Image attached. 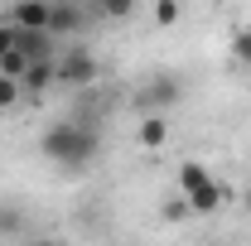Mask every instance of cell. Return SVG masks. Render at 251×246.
<instances>
[{"label":"cell","mask_w":251,"mask_h":246,"mask_svg":"<svg viewBox=\"0 0 251 246\" xmlns=\"http://www.w3.org/2000/svg\"><path fill=\"white\" fill-rule=\"evenodd\" d=\"M39 150H44V159H53L63 169H82V164H92V154H97V135L82 121H53L44 130Z\"/></svg>","instance_id":"cell-1"},{"label":"cell","mask_w":251,"mask_h":246,"mask_svg":"<svg viewBox=\"0 0 251 246\" xmlns=\"http://www.w3.org/2000/svg\"><path fill=\"white\" fill-rule=\"evenodd\" d=\"M179 193L188 198L193 217H208V213H218V208H222L218 179H213V169L198 164V159H184V164H179Z\"/></svg>","instance_id":"cell-2"},{"label":"cell","mask_w":251,"mask_h":246,"mask_svg":"<svg viewBox=\"0 0 251 246\" xmlns=\"http://www.w3.org/2000/svg\"><path fill=\"white\" fill-rule=\"evenodd\" d=\"M174 101H184V82H179V73H155V77L135 92V106H140L145 116H164Z\"/></svg>","instance_id":"cell-3"},{"label":"cell","mask_w":251,"mask_h":246,"mask_svg":"<svg viewBox=\"0 0 251 246\" xmlns=\"http://www.w3.org/2000/svg\"><path fill=\"white\" fill-rule=\"evenodd\" d=\"M58 82L63 87H92L97 82V58L87 49H68L58 58Z\"/></svg>","instance_id":"cell-4"},{"label":"cell","mask_w":251,"mask_h":246,"mask_svg":"<svg viewBox=\"0 0 251 246\" xmlns=\"http://www.w3.org/2000/svg\"><path fill=\"white\" fill-rule=\"evenodd\" d=\"M10 25L25 29V34L49 29V0H15V5H10Z\"/></svg>","instance_id":"cell-5"},{"label":"cell","mask_w":251,"mask_h":246,"mask_svg":"<svg viewBox=\"0 0 251 246\" xmlns=\"http://www.w3.org/2000/svg\"><path fill=\"white\" fill-rule=\"evenodd\" d=\"M58 82V58H49V63H29V73H25V101H34V97H44L49 87Z\"/></svg>","instance_id":"cell-6"},{"label":"cell","mask_w":251,"mask_h":246,"mask_svg":"<svg viewBox=\"0 0 251 246\" xmlns=\"http://www.w3.org/2000/svg\"><path fill=\"white\" fill-rule=\"evenodd\" d=\"M73 29H82V10L68 5V0H49V34L58 39V34H73Z\"/></svg>","instance_id":"cell-7"},{"label":"cell","mask_w":251,"mask_h":246,"mask_svg":"<svg viewBox=\"0 0 251 246\" xmlns=\"http://www.w3.org/2000/svg\"><path fill=\"white\" fill-rule=\"evenodd\" d=\"M135 140H140V150H164L169 145V116H145Z\"/></svg>","instance_id":"cell-8"},{"label":"cell","mask_w":251,"mask_h":246,"mask_svg":"<svg viewBox=\"0 0 251 246\" xmlns=\"http://www.w3.org/2000/svg\"><path fill=\"white\" fill-rule=\"evenodd\" d=\"M159 217L179 227V222H188V217H193V208H188V198H184V193H169V198L159 203Z\"/></svg>","instance_id":"cell-9"},{"label":"cell","mask_w":251,"mask_h":246,"mask_svg":"<svg viewBox=\"0 0 251 246\" xmlns=\"http://www.w3.org/2000/svg\"><path fill=\"white\" fill-rule=\"evenodd\" d=\"M25 73H29V58H25L20 49H10V53L0 58V77H15V82H25Z\"/></svg>","instance_id":"cell-10"},{"label":"cell","mask_w":251,"mask_h":246,"mask_svg":"<svg viewBox=\"0 0 251 246\" xmlns=\"http://www.w3.org/2000/svg\"><path fill=\"white\" fill-rule=\"evenodd\" d=\"M20 101H25V87H20L15 77H0V116H5V111H15Z\"/></svg>","instance_id":"cell-11"},{"label":"cell","mask_w":251,"mask_h":246,"mask_svg":"<svg viewBox=\"0 0 251 246\" xmlns=\"http://www.w3.org/2000/svg\"><path fill=\"white\" fill-rule=\"evenodd\" d=\"M232 58L251 68V25H242V29L232 34Z\"/></svg>","instance_id":"cell-12"},{"label":"cell","mask_w":251,"mask_h":246,"mask_svg":"<svg viewBox=\"0 0 251 246\" xmlns=\"http://www.w3.org/2000/svg\"><path fill=\"white\" fill-rule=\"evenodd\" d=\"M179 15H184V10H179V0H155V25L169 29V25H179Z\"/></svg>","instance_id":"cell-13"},{"label":"cell","mask_w":251,"mask_h":246,"mask_svg":"<svg viewBox=\"0 0 251 246\" xmlns=\"http://www.w3.org/2000/svg\"><path fill=\"white\" fill-rule=\"evenodd\" d=\"M15 39H20V29H15L10 20H0V58H5V53L15 49Z\"/></svg>","instance_id":"cell-14"},{"label":"cell","mask_w":251,"mask_h":246,"mask_svg":"<svg viewBox=\"0 0 251 246\" xmlns=\"http://www.w3.org/2000/svg\"><path fill=\"white\" fill-rule=\"evenodd\" d=\"M101 10H106L111 20H121V15H130V10H135V0H101Z\"/></svg>","instance_id":"cell-15"},{"label":"cell","mask_w":251,"mask_h":246,"mask_svg":"<svg viewBox=\"0 0 251 246\" xmlns=\"http://www.w3.org/2000/svg\"><path fill=\"white\" fill-rule=\"evenodd\" d=\"M20 227V213L15 208H0V232H15Z\"/></svg>","instance_id":"cell-16"},{"label":"cell","mask_w":251,"mask_h":246,"mask_svg":"<svg viewBox=\"0 0 251 246\" xmlns=\"http://www.w3.org/2000/svg\"><path fill=\"white\" fill-rule=\"evenodd\" d=\"M242 208H247V213H251V184L242 188Z\"/></svg>","instance_id":"cell-17"}]
</instances>
